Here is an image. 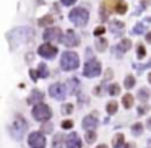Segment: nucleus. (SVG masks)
<instances>
[{"label":"nucleus","instance_id":"1","mask_svg":"<svg viewBox=\"0 0 151 148\" xmlns=\"http://www.w3.org/2000/svg\"><path fill=\"white\" fill-rule=\"evenodd\" d=\"M80 65V59L78 56H76L75 52H70V51H67V52L62 54V59H60V67H62L63 70H75L78 69Z\"/></svg>","mask_w":151,"mask_h":148},{"label":"nucleus","instance_id":"2","mask_svg":"<svg viewBox=\"0 0 151 148\" xmlns=\"http://www.w3.org/2000/svg\"><path fill=\"white\" fill-rule=\"evenodd\" d=\"M68 18H70L72 23L76 25V26H86L89 13H88V10H85V8H73V10L70 12Z\"/></svg>","mask_w":151,"mask_h":148},{"label":"nucleus","instance_id":"3","mask_svg":"<svg viewBox=\"0 0 151 148\" xmlns=\"http://www.w3.org/2000/svg\"><path fill=\"white\" fill-rule=\"evenodd\" d=\"M50 116H52V112H50V108L47 104H44V103H41V104H36L33 109V117L36 119V121L39 122H44V121H49Z\"/></svg>","mask_w":151,"mask_h":148},{"label":"nucleus","instance_id":"4","mask_svg":"<svg viewBox=\"0 0 151 148\" xmlns=\"http://www.w3.org/2000/svg\"><path fill=\"white\" fill-rule=\"evenodd\" d=\"M101 73V64L98 60H89V62L85 64V69H83V75L88 77V78H93V77H98Z\"/></svg>","mask_w":151,"mask_h":148},{"label":"nucleus","instance_id":"5","mask_svg":"<svg viewBox=\"0 0 151 148\" xmlns=\"http://www.w3.org/2000/svg\"><path fill=\"white\" fill-rule=\"evenodd\" d=\"M28 143L31 148H46V137L41 132H31L28 137Z\"/></svg>","mask_w":151,"mask_h":148},{"label":"nucleus","instance_id":"6","mask_svg":"<svg viewBox=\"0 0 151 148\" xmlns=\"http://www.w3.org/2000/svg\"><path fill=\"white\" fill-rule=\"evenodd\" d=\"M37 54L44 59H54L57 56V47L52 44H41L39 49H37Z\"/></svg>","mask_w":151,"mask_h":148},{"label":"nucleus","instance_id":"7","mask_svg":"<svg viewBox=\"0 0 151 148\" xmlns=\"http://www.w3.org/2000/svg\"><path fill=\"white\" fill-rule=\"evenodd\" d=\"M62 43L65 44L67 47H75V46L80 44V36L75 33V31L68 30L65 33V36H62Z\"/></svg>","mask_w":151,"mask_h":148},{"label":"nucleus","instance_id":"8","mask_svg":"<svg viewBox=\"0 0 151 148\" xmlns=\"http://www.w3.org/2000/svg\"><path fill=\"white\" fill-rule=\"evenodd\" d=\"M49 95L52 96L54 99H63L67 96V90L62 83H54L49 88Z\"/></svg>","mask_w":151,"mask_h":148},{"label":"nucleus","instance_id":"9","mask_svg":"<svg viewBox=\"0 0 151 148\" xmlns=\"http://www.w3.org/2000/svg\"><path fill=\"white\" fill-rule=\"evenodd\" d=\"M44 41H62V31L59 28H49L42 34Z\"/></svg>","mask_w":151,"mask_h":148},{"label":"nucleus","instance_id":"10","mask_svg":"<svg viewBox=\"0 0 151 148\" xmlns=\"http://www.w3.org/2000/svg\"><path fill=\"white\" fill-rule=\"evenodd\" d=\"M98 127V116L96 114H89L83 119V129L86 130H93V129Z\"/></svg>","mask_w":151,"mask_h":148},{"label":"nucleus","instance_id":"11","mask_svg":"<svg viewBox=\"0 0 151 148\" xmlns=\"http://www.w3.org/2000/svg\"><path fill=\"white\" fill-rule=\"evenodd\" d=\"M67 148H81V140H80L78 134L72 132L67 137Z\"/></svg>","mask_w":151,"mask_h":148},{"label":"nucleus","instance_id":"12","mask_svg":"<svg viewBox=\"0 0 151 148\" xmlns=\"http://www.w3.org/2000/svg\"><path fill=\"white\" fill-rule=\"evenodd\" d=\"M44 101V95L39 91V90H34L33 93H31V98H29V103H33L34 106L36 104H41V103Z\"/></svg>","mask_w":151,"mask_h":148},{"label":"nucleus","instance_id":"13","mask_svg":"<svg viewBox=\"0 0 151 148\" xmlns=\"http://www.w3.org/2000/svg\"><path fill=\"white\" fill-rule=\"evenodd\" d=\"M15 127L18 129V134H21L23 130H26V121H24L21 116H18V117L15 119Z\"/></svg>","mask_w":151,"mask_h":148},{"label":"nucleus","instance_id":"14","mask_svg":"<svg viewBox=\"0 0 151 148\" xmlns=\"http://www.w3.org/2000/svg\"><path fill=\"white\" fill-rule=\"evenodd\" d=\"M130 47H132V41L130 39H122L120 44H119V51H120V52H127Z\"/></svg>","mask_w":151,"mask_h":148},{"label":"nucleus","instance_id":"15","mask_svg":"<svg viewBox=\"0 0 151 148\" xmlns=\"http://www.w3.org/2000/svg\"><path fill=\"white\" fill-rule=\"evenodd\" d=\"M122 103H124V108L125 109H130L132 106H133V96H132V95H125L124 98H122Z\"/></svg>","mask_w":151,"mask_h":148},{"label":"nucleus","instance_id":"16","mask_svg":"<svg viewBox=\"0 0 151 148\" xmlns=\"http://www.w3.org/2000/svg\"><path fill=\"white\" fill-rule=\"evenodd\" d=\"M117 108H119V104H117L115 101H109L107 106H106V109H107V114H109V116L115 114V112H117Z\"/></svg>","mask_w":151,"mask_h":148},{"label":"nucleus","instance_id":"17","mask_svg":"<svg viewBox=\"0 0 151 148\" xmlns=\"http://www.w3.org/2000/svg\"><path fill=\"white\" fill-rule=\"evenodd\" d=\"M124 142H125L124 135H122V134H117V135L114 137V140H112V145H114L115 148H119V147H122V145H124Z\"/></svg>","mask_w":151,"mask_h":148},{"label":"nucleus","instance_id":"18","mask_svg":"<svg viewBox=\"0 0 151 148\" xmlns=\"http://www.w3.org/2000/svg\"><path fill=\"white\" fill-rule=\"evenodd\" d=\"M124 85H125V88H127V90L133 88V86H135V77L133 75H127V77H125Z\"/></svg>","mask_w":151,"mask_h":148},{"label":"nucleus","instance_id":"19","mask_svg":"<svg viewBox=\"0 0 151 148\" xmlns=\"http://www.w3.org/2000/svg\"><path fill=\"white\" fill-rule=\"evenodd\" d=\"M47 75H49V70H47V67L44 65V64H41V65L37 67V77H41V78H46Z\"/></svg>","mask_w":151,"mask_h":148},{"label":"nucleus","instance_id":"20","mask_svg":"<svg viewBox=\"0 0 151 148\" xmlns=\"http://www.w3.org/2000/svg\"><path fill=\"white\" fill-rule=\"evenodd\" d=\"M115 12H117L119 15H124L125 12H127V4H125V2H117V4H115Z\"/></svg>","mask_w":151,"mask_h":148},{"label":"nucleus","instance_id":"21","mask_svg":"<svg viewBox=\"0 0 151 148\" xmlns=\"http://www.w3.org/2000/svg\"><path fill=\"white\" fill-rule=\"evenodd\" d=\"M124 30V23H120V21H112L111 23V31H114V33H119V31Z\"/></svg>","mask_w":151,"mask_h":148},{"label":"nucleus","instance_id":"22","mask_svg":"<svg viewBox=\"0 0 151 148\" xmlns=\"http://www.w3.org/2000/svg\"><path fill=\"white\" fill-rule=\"evenodd\" d=\"M148 98H150V91H148V88H141L140 91H138V99H141V101H146Z\"/></svg>","mask_w":151,"mask_h":148},{"label":"nucleus","instance_id":"23","mask_svg":"<svg viewBox=\"0 0 151 148\" xmlns=\"http://www.w3.org/2000/svg\"><path fill=\"white\" fill-rule=\"evenodd\" d=\"M106 47H107V41H106V39H98V41H96V49H98L99 52L106 51Z\"/></svg>","mask_w":151,"mask_h":148},{"label":"nucleus","instance_id":"24","mask_svg":"<svg viewBox=\"0 0 151 148\" xmlns=\"http://www.w3.org/2000/svg\"><path fill=\"white\" fill-rule=\"evenodd\" d=\"M50 23H54V18L50 17V15H47V17H42L39 20V25L41 26H47V25H50Z\"/></svg>","mask_w":151,"mask_h":148},{"label":"nucleus","instance_id":"25","mask_svg":"<svg viewBox=\"0 0 151 148\" xmlns=\"http://www.w3.org/2000/svg\"><path fill=\"white\" fill-rule=\"evenodd\" d=\"M132 132H133V135H141V132H143V125L137 122L135 125H132Z\"/></svg>","mask_w":151,"mask_h":148},{"label":"nucleus","instance_id":"26","mask_svg":"<svg viewBox=\"0 0 151 148\" xmlns=\"http://www.w3.org/2000/svg\"><path fill=\"white\" fill-rule=\"evenodd\" d=\"M70 93H75L76 90H78V86H80V83H78V80L76 78H73V80H70Z\"/></svg>","mask_w":151,"mask_h":148},{"label":"nucleus","instance_id":"27","mask_svg":"<svg viewBox=\"0 0 151 148\" xmlns=\"http://www.w3.org/2000/svg\"><path fill=\"white\" fill-rule=\"evenodd\" d=\"M96 137H98V135H96V132H93V130L86 132V142H88V143H93V142L96 140Z\"/></svg>","mask_w":151,"mask_h":148},{"label":"nucleus","instance_id":"28","mask_svg":"<svg viewBox=\"0 0 151 148\" xmlns=\"http://www.w3.org/2000/svg\"><path fill=\"white\" fill-rule=\"evenodd\" d=\"M52 145H54V148H62V137H60V135H55Z\"/></svg>","mask_w":151,"mask_h":148},{"label":"nucleus","instance_id":"29","mask_svg":"<svg viewBox=\"0 0 151 148\" xmlns=\"http://www.w3.org/2000/svg\"><path fill=\"white\" fill-rule=\"evenodd\" d=\"M119 91H120V88H119V85H112L111 88H109V95L111 96H117Z\"/></svg>","mask_w":151,"mask_h":148},{"label":"nucleus","instance_id":"30","mask_svg":"<svg viewBox=\"0 0 151 148\" xmlns=\"http://www.w3.org/2000/svg\"><path fill=\"white\" fill-rule=\"evenodd\" d=\"M143 31H145V25H143V23L137 25V26L133 28V33H135V34H140V33H143Z\"/></svg>","mask_w":151,"mask_h":148},{"label":"nucleus","instance_id":"31","mask_svg":"<svg viewBox=\"0 0 151 148\" xmlns=\"http://www.w3.org/2000/svg\"><path fill=\"white\" fill-rule=\"evenodd\" d=\"M72 111H73V104H63V108H62L63 114H70Z\"/></svg>","mask_w":151,"mask_h":148},{"label":"nucleus","instance_id":"32","mask_svg":"<svg viewBox=\"0 0 151 148\" xmlns=\"http://www.w3.org/2000/svg\"><path fill=\"white\" fill-rule=\"evenodd\" d=\"M106 33V28L104 26H98L94 30V36H101V34H104Z\"/></svg>","mask_w":151,"mask_h":148},{"label":"nucleus","instance_id":"33","mask_svg":"<svg viewBox=\"0 0 151 148\" xmlns=\"http://www.w3.org/2000/svg\"><path fill=\"white\" fill-rule=\"evenodd\" d=\"M145 54H146V51H145L143 46H138V59H143Z\"/></svg>","mask_w":151,"mask_h":148},{"label":"nucleus","instance_id":"34","mask_svg":"<svg viewBox=\"0 0 151 148\" xmlns=\"http://www.w3.org/2000/svg\"><path fill=\"white\" fill-rule=\"evenodd\" d=\"M73 127V122L72 121H63L62 122V129H72Z\"/></svg>","mask_w":151,"mask_h":148},{"label":"nucleus","instance_id":"35","mask_svg":"<svg viewBox=\"0 0 151 148\" xmlns=\"http://www.w3.org/2000/svg\"><path fill=\"white\" fill-rule=\"evenodd\" d=\"M148 109H150L148 106H140V108H138V114H140V116H143L145 112L148 111Z\"/></svg>","mask_w":151,"mask_h":148},{"label":"nucleus","instance_id":"36","mask_svg":"<svg viewBox=\"0 0 151 148\" xmlns=\"http://www.w3.org/2000/svg\"><path fill=\"white\" fill-rule=\"evenodd\" d=\"M75 2H76V0H62V4H63V5H67V7H70V5H73Z\"/></svg>","mask_w":151,"mask_h":148},{"label":"nucleus","instance_id":"37","mask_svg":"<svg viewBox=\"0 0 151 148\" xmlns=\"http://www.w3.org/2000/svg\"><path fill=\"white\" fill-rule=\"evenodd\" d=\"M151 4V0H141V7H148Z\"/></svg>","mask_w":151,"mask_h":148},{"label":"nucleus","instance_id":"38","mask_svg":"<svg viewBox=\"0 0 151 148\" xmlns=\"http://www.w3.org/2000/svg\"><path fill=\"white\" fill-rule=\"evenodd\" d=\"M145 39H146V43H148V44H151V31L146 34V36H145Z\"/></svg>","mask_w":151,"mask_h":148},{"label":"nucleus","instance_id":"39","mask_svg":"<svg viewBox=\"0 0 151 148\" xmlns=\"http://www.w3.org/2000/svg\"><path fill=\"white\" fill-rule=\"evenodd\" d=\"M119 148H124V147H119ZM125 148H133V145H132V143H128V145H127V147H125Z\"/></svg>","mask_w":151,"mask_h":148},{"label":"nucleus","instance_id":"40","mask_svg":"<svg viewBox=\"0 0 151 148\" xmlns=\"http://www.w3.org/2000/svg\"><path fill=\"white\" fill-rule=\"evenodd\" d=\"M148 129L151 130V117H150V121H148Z\"/></svg>","mask_w":151,"mask_h":148},{"label":"nucleus","instance_id":"41","mask_svg":"<svg viewBox=\"0 0 151 148\" xmlns=\"http://www.w3.org/2000/svg\"><path fill=\"white\" fill-rule=\"evenodd\" d=\"M98 148H107V145H99Z\"/></svg>","mask_w":151,"mask_h":148},{"label":"nucleus","instance_id":"42","mask_svg":"<svg viewBox=\"0 0 151 148\" xmlns=\"http://www.w3.org/2000/svg\"><path fill=\"white\" fill-rule=\"evenodd\" d=\"M148 82L151 83V73H148Z\"/></svg>","mask_w":151,"mask_h":148}]
</instances>
